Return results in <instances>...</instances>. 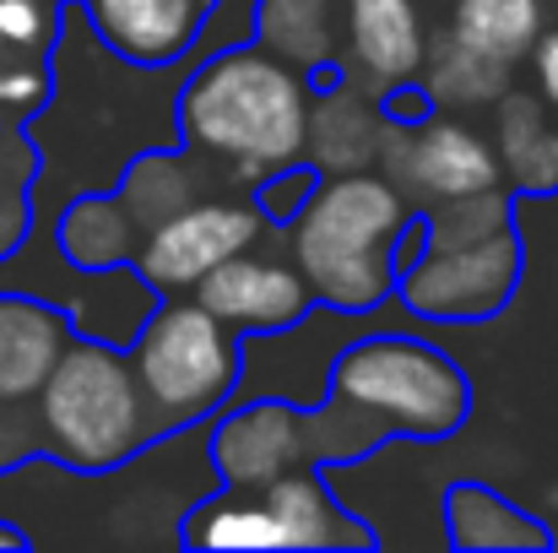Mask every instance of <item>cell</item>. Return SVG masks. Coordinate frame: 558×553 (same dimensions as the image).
<instances>
[{
    "label": "cell",
    "instance_id": "6da1fadb",
    "mask_svg": "<svg viewBox=\"0 0 558 553\" xmlns=\"http://www.w3.org/2000/svg\"><path fill=\"white\" fill-rule=\"evenodd\" d=\"M180 131L195 153L233 164V180L260 184L304 158L310 93L282 55L222 49L190 76Z\"/></svg>",
    "mask_w": 558,
    "mask_h": 553
},
{
    "label": "cell",
    "instance_id": "7a4b0ae2",
    "mask_svg": "<svg viewBox=\"0 0 558 553\" xmlns=\"http://www.w3.org/2000/svg\"><path fill=\"white\" fill-rule=\"evenodd\" d=\"M412 206L385 175H331L293 212V261L331 310H374L396 277V233Z\"/></svg>",
    "mask_w": 558,
    "mask_h": 553
},
{
    "label": "cell",
    "instance_id": "3957f363",
    "mask_svg": "<svg viewBox=\"0 0 558 553\" xmlns=\"http://www.w3.org/2000/svg\"><path fill=\"white\" fill-rule=\"evenodd\" d=\"M38 423L54 456L71 461L76 472H104L131 461L142 440L158 429L136 369L98 337L65 342L49 380L38 385Z\"/></svg>",
    "mask_w": 558,
    "mask_h": 553
},
{
    "label": "cell",
    "instance_id": "277c9868",
    "mask_svg": "<svg viewBox=\"0 0 558 553\" xmlns=\"http://www.w3.org/2000/svg\"><path fill=\"white\" fill-rule=\"evenodd\" d=\"M331 385H337L342 401L364 407L385 434L439 440V434H456L472 412L466 374L439 348H423V342H407V337L353 342L331 369Z\"/></svg>",
    "mask_w": 558,
    "mask_h": 553
},
{
    "label": "cell",
    "instance_id": "5b68a950",
    "mask_svg": "<svg viewBox=\"0 0 558 553\" xmlns=\"http://www.w3.org/2000/svg\"><path fill=\"white\" fill-rule=\"evenodd\" d=\"M136 380L153 407V423H185L211 412L233 380H239V348L233 326H222L201 299L195 304H163L136 332Z\"/></svg>",
    "mask_w": 558,
    "mask_h": 553
},
{
    "label": "cell",
    "instance_id": "8992f818",
    "mask_svg": "<svg viewBox=\"0 0 558 553\" xmlns=\"http://www.w3.org/2000/svg\"><path fill=\"white\" fill-rule=\"evenodd\" d=\"M374 164H385V180L407 201L428 206L499 190V153L461 120H385Z\"/></svg>",
    "mask_w": 558,
    "mask_h": 553
},
{
    "label": "cell",
    "instance_id": "52a82bcc",
    "mask_svg": "<svg viewBox=\"0 0 558 553\" xmlns=\"http://www.w3.org/2000/svg\"><path fill=\"white\" fill-rule=\"evenodd\" d=\"M521 277V239L510 228L472 239V244H439L423 261L401 272V293L428 321H477L494 315Z\"/></svg>",
    "mask_w": 558,
    "mask_h": 553
},
{
    "label": "cell",
    "instance_id": "ba28073f",
    "mask_svg": "<svg viewBox=\"0 0 558 553\" xmlns=\"http://www.w3.org/2000/svg\"><path fill=\"white\" fill-rule=\"evenodd\" d=\"M260 239V212L244 201H190L153 223L136 244V272L147 288H195L206 272L233 261Z\"/></svg>",
    "mask_w": 558,
    "mask_h": 553
},
{
    "label": "cell",
    "instance_id": "9c48e42d",
    "mask_svg": "<svg viewBox=\"0 0 558 553\" xmlns=\"http://www.w3.org/2000/svg\"><path fill=\"white\" fill-rule=\"evenodd\" d=\"M195 299L222 321V326H239V332H282V326H299L304 310H310V282L282 266V261H260V255H233L222 261L217 272H206L195 282Z\"/></svg>",
    "mask_w": 558,
    "mask_h": 553
},
{
    "label": "cell",
    "instance_id": "30bf717a",
    "mask_svg": "<svg viewBox=\"0 0 558 553\" xmlns=\"http://www.w3.org/2000/svg\"><path fill=\"white\" fill-rule=\"evenodd\" d=\"M211 456H217V467L233 489H266L271 478H282L288 467L304 461V412L293 401L239 407L217 429Z\"/></svg>",
    "mask_w": 558,
    "mask_h": 553
},
{
    "label": "cell",
    "instance_id": "8fae6325",
    "mask_svg": "<svg viewBox=\"0 0 558 553\" xmlns=\"http://www.w3.org/2000/svg\"><path fill=\"white\" fill-rule=\"evenodd\" d=\"M87 11L114 55L136 65H169L195 44L211 0H87Z\"/></svg>",
    "mask_w": 558,
    "mask_h": 553
},
{
    "label": "cell",
    "instance_id": "7c38bea8",
    "mask_svg": "<svg viewBox=\"0 0 558 553\" xmlns=\"http://www.w3.org/2000/svg\"><path fill=\"white\" fill-rule=\"evenodd\" d=\"M71 342V315L38 293H0V401H27Z\"/></svg>",
    "mask_w": 558,
    "mask_h": 553
},
{
    "label": "cell",
    "instance_id": "4fadbf2b",
    "mask_svg": "<svg viewBox=\"0 0 558 553\" xmlns=\"http://www.w3.org/2000/svg\"><path fill=\"white\" fill-rule=\"evenodd\" d=\"M348 49L374 93L407 87L428 49L417 0H348Z\"/></svg>",
    "mask_w": 558,
    "mask_h": 553
},
{
    "label": "cell",
    "instance_id": "5bb4252c",
    "mask_svg": "<svg viewBox=\"0 0 558 553\" xmlns=\"http://www.w3.org/2000/svg\"><path fill=\"white\" fill-rule=\"evenodd\" d=\"M379 136H385V109H374L353 87H337L320 104H310L304 158L320 175H353L379 158Z\"/></svg>",
    "mask_w": 558,
    "mask_h": 553
},
{
    "label": "cell",
    "instance_id": "9a60e30c",
    "mask_svg": "<svg viewBox=\"0 0 558 553\" xmlns=\"http://www.w3.org/2000/svg\"><path fill=\"white\" fill-rule=\"evenodd\" d=\"M423 93H428V104H445V109H477V104H499L505 98V87H510V65H499V60H488V55H477L472 44H461L456 33H445V38H434L428 49H423Z\"/></svg>",
    "mask_w": 558,
    "mask_h": 553
},
{
    "label": "cell",
    "instance_id": "2e32d148",
    "mask_svg": "<svg viewBox=\"0 0 558 553\" xmlns=\"http://www.w3.org/2000/svg\"><path fill=\"white\" fill-rule=\"evenodd\" d=\"M60 255L76 272H109L136 255V223L120 195H82L60 217Z\"/></svg>",
    "mask_w": 558,
    "mask_h": 553
},
{
    "label": "cell",
    "instance_id": "e0dca14e",
    "mask_svg": "<svg viewBox=\"0 0 558 553\" xmlns=\"http://www.w3.org/2000/svg\"><path fill=\"white\" fill-rule=\"evenodd\" d=\"M266 510L277 516V527H282L288 549H337V543H364V532H359V527H348V521H342V510L326 500V489H320L310 472H299V467H288L282 478H271V483H266Z\"/></svg>",
    "mask_w": 558,
    "mask_h": 553
},
{
    "label": "cell",
    "instance_id": "ac0fdd59",
    "mask_svg": "<svg viewBox=\"0 0 558 553\" xmlns=\"http://www.w3.org/2000/svg\"><path fill=\"white\" fill-rule=\"evenodd\" d=\"M499 164L521 190H554L558 184V125L543 115L537 98L505 93L499 98Z\"/></svg>",
    "mask_w": 558,
    "mask_h": 553
},
{
    "label": "cell",
    "instance_id": "d6986e66",
    "mask_svg": "<svg viewBox=\"0 0 558 553\" xmlns=\"http://www.w3.org/2000/svg\"><path fill=\"white\" fill-rule=\"evenodd\" d=\"M450 33L472 44L477 55L515 65L543 38V0H456Z\"/></svg>",
    "mask_w": 558,
    "mask_h": 553
},
{
    "label": "cell",
    "instance_id": "ffe728a7",
    "mask_svg": "<svg viewBox=\"0 0 558 553\" xmlns=\"http://www.w3.org/2000/svg\"><path fill=\"white\" fill-rule=\"evenodd\" d=\"M450 538L466 549H537L543 527L521 521L488 489H450Z\"/></svg>",
    "mask_w": 558,
    "mask_h": 553
},
{
    "label": "cell",
    "instance_id": "44dd1931",
    "mask_svg": "<svg viewBox=\"0 0 558 553\" xmlns=\"http://www.w3.org/2000/svg\"><path fill=\"white\" fill-rule=\"evenodd\" d=\"M114 195H120V206L131 212L136 228H153V223L174 217L180 206L195 201V169H190L185 158L147 153V158L131 164V175H125V184H120Z\"/></svg>",
    "mask_w": 558,
    "mask_h": 553
},
{
    "label": "cell",
    "instance_id": "7402d4cb",
    "mask_svg": "<svg viewBox=\"0 0 558 553\" xmlns=\"http://www.w3.org/2000/svg\"><path fill=\"white\" fill-rule=\"evenodd\" d=\"M33 175H38V147L27 136V125L0 120V261L11 250H22L27 228H33Z\"/></svg>",
    "mask_w": 558,
    "mask_h": 553
},
{
    "label": "cell",
    "instance_id": "603a6c76",
    "mask_svg": "<svg viewBox=\"0 0 558 553\" xmlns=\"http://www.w3.org/2000/svg\"><path fill=\"white\" fill-rule=\"evenodd\" d=\"M266 49L293 65H320L331 55V0H260Z\"/></svg>",
    "mask_w": 558,
    "mask_h": 553
},
{
    "label": "cell",
    "instance_id": "cb8c5ba5",
    "mask_svg": "<svg viewBox=\"0 0 558 553\" xmlns=\"http://www.w3.org/2000/svg\"><path fill=\"white\" fill-rule=\"evenodd\" d=\"M190 543H206V549H288L277 516L266 510V500H222V505H206L185 532Z\"/></svg>",
    "mask_w": 558,
    "mask_h": 553
},
{
    "label": "cell",
    "instance_id": "d4e9b609",
    "mask_svg": "<svg viewBox=\"0 0 558 553\" xmlns=\"http://www.w3.org/2000/svg\"><path fill=\"white\" fill-rule=\"evenodd\" d=\"M54 93V71H49V55H16V49H0V120H16L27 125Z\"/></svg>",
    "mask_w": 558,
    "mask_h": 553
},
{
    "label": "cell",
    "instance_id": "484cf974",
    "mask_svg": "<svg viewBox=\"0 0 558 553\" xmlns=\"http://www.w3.org/2000/svg\"><path fill=\"white\" fill-rule=\"evenodd\" d=\"M60 38V11L49 0H0V49L49 55Z\"/></svg>",
    "mask_w": 558,
    "mask_h": 553
},
{
    "label": "cell",
    "instance_id": "4316f807",
    "mask_svg": "<svg viewBox=\"0 0 558 553\" xmlns=\"http://www.w3.org/2000/svg\"><path fill=\"white\" fill-rule=\"evenodd\" d=\"M16 407L22 401H0V472H11L16 461H27L38 450V434H44V423L27 418V412H16Z\"/></svg>",
    "mask_w": 558,
    "mask_h": 553
},
{
    "label": "cell",
    "instance_id": "83f0119b",
    "mask_svg": "<svg viewBox=\"0 0 558 553\" xmlns=\"http://www.w3.org/2000/svg\"><path fill=\"white\" fill-rule=\"evenodd\" d=\"M310 190H315V175H304V169H277V175H266L260 180V206L271 212V217H282V223H293V212L310 201Z\"/></svg>",
    "mask_w": 558,
    "mask_h": 553
},
{
    "label": "cell",
    "instance_id": "f1b7e54d",
    "mask_svg": "<svg viewBox=\"0 0 558 553\" xmlns=\"http://www.w3.org/2000/svg\"><path fill=\"white\" fill-rule=\"evenodd\" d=\"M532 65H537V93L558 109V33H543L532 44Z\"/></svg>",
    "mask_w": 558,
    "mask_h": 553
},
{
    "label": "cell",
    "instance_id": "f546056e",
    "mask_svg": "<svg viewBox=\"0 0 558 553\" xmlns=\"http://www.w3.org/2000/svg\"><path fill=\"white\" fill-rule=\"evenodd\" d=\"M22 543H27V538H22L16 527H5V521H0V549H22Z\"/></svg>",
    "mask_w": 558,
    "mask_h": 553
}]
</instances>
